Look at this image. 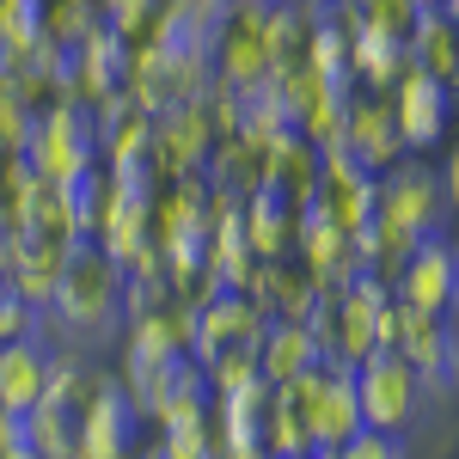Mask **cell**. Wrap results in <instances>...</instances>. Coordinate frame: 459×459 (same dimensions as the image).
<instances>
[{
    "mask_svg": "<svg viewBox=\"0 0 459 459\" xmlns=\"http://www.w3.org/2000/svg\"><path fill=\"white\" fill-rule=\"evenodd\" d=\"M350 374H355V404H361V423L380 429V435H398V429L417 417V404H423V392H429L423 374H417L404 355H392V350L361 355Z\"/></svg>",
    "mask_w": 459,
    "mask_h": 459,
    "instance_id": "1",
    "label": "cell"
},
{
    "mask_svg": "<svg viewBox=\"0 0 459 459\" xmlns=\"http://www.w3.org/2000/svg\"><path fill=\"white\" fill-rule=\"evenodd\" d=\"M300 459H318V454H300Z\"/></svg>",
    "mask_w": 459,
    "mask_h": 459,
    "instance_id": "26",
    "label": "cell"
},
{
    "mask_svg": "<svg viewBox=\"0 0 459 459\" xmlns=\"http://www.w3.org/2000/svg\"><path fill=\"white\" fill-rule=\"evenodd\" d=\"M392 123H398V135H404V153H423L447 135V123H454V80H435V74H404L398 86H392Z\"/></svg>",
    "mask_w": 459,
    "mask_h": 459,
    "instance_id": "6",
    "label": "cell"
},
{
    "mask_svg": "<svg viewBox=\"0 0 459 459\" xmlns=\"http://www.w3.org/2000/svg\"><path fill=\"white\" fill-rule=\"evenodd\" d=\"M454 86H459V80H454Z\"/></svg>",
    "mask_w": 459,
    "mask_h": 459,
    "instance_id": "28",
    "label": "cell"
},
{
    "mask_svg": "<svg viewBox=\"0 0 459 459\" xmlns=\"http://www.w3.org/2000/svg\"><path fill=\"white\" fill-rule=\"evenodd\" d=\"M374 184L380 178L361 172L343 147H325V160H318V184H313V203L307 214L318 221H331V227H343V233H361L368 221H374Z\"/></svg>",
    "mask_w": 459,
    "mask_h": 459,
    "instance_id": "5",
    "label": "cell"
},
{
    "mask_svg": "<svg viewBox=\"0 0 459 459\" xmlns=\"http://www.w3.org/2000/svg\"><path fill=\"white\" fill-rule=\"evenodd\" d=\"M423 6H441V0H423Z\"/></svg>",
    "mask_w": 459,
    "mask_h": 459,
    "instance_id": "25",
    "label": "cell"
},
{
    "mask_svg": "<svg viewBox=\"0 0 459 459\" xmlns=\"http://www.w3.org/2000/svg\"><path fill=\"white\" fill-rule=\"evenodd\" d=\"M441 184H447V203L459 209V147H454V160H447V178H441Z\"/></svg>",
    "mask_w": 459,
    "mask_h": 459,
    "instance_id": "22",
    "label": "cell"
},
{
    "mask_svg": "<svg viewBox=\"0 0 459 459\" xmlns=\"http://www.w3.org/2000/svg\"><path fill=\"white\" fill-rule=\"evenodd\" d=\"M441 13H447V19H459V0H441Z\"/></svg>",
    "mask_w": 459,
    "mask_h": 459,
    "instance_id": "23",
    "label": "cell"
},
{
    "mask_svg": "<svg viewBox=\"0 0 459 459\" xmlns=\"http://www.w3.org/2000/svg\"><path fill=\"white\" fill-rule=\"evenodd\" d=\"M257 368H264V380H270V386H294V380H307V374L325 368V355H318L313 331H307L300 318H282V325H270V331H264Z\"/></svg>",
    "mask_w": 459,
    "mask_h": 459,
    "instance_id": "14",
    "label": "cell"
},
{
    "mask_svg": "<svg viewBox=\"0 0 459 459\" xmlns=\"http://www.w3.org/2000/svg\"><path fill=\"white\" fill-rule=\"evenodd\" d=\"M246 294L257 300V313L270 318V325H282V318H307L313 313L318 282L307 276L300 257H270V264H257V276H251Z\"/></svg>",
    "mask_w": 459,
    "mask_h": 459,
    "instance_id": "13",
    "label": "cell"
},
{
    "mask_svg": "<svg viewBox=\"0 0 459 459\" xmlns=\"http://www.w3.org/2000/svg\"><path fill=\"white\" fill-rule=\"evenodd\" d=\"M361 172H392L398 160H404V135H398V123H392V105L380 92H355L350 110H343V129H337V142Z\"/></svg>",
    "mask_w": 459,
    "mask_h": 459,
    "instance_id": "8",
    "label": "cell"
},
{
    "mask_svg": "<svg viewBox=\"0 0 459 459\" xmlns=\"http://www.w3.org/2000/svg\"><path fill=\"white\" fill-rule=\"evenodd\" d=\"M392 294H398L404 307H417V313H435V318L454 313L459 264H454V251H447V239H423V246L411 251V264L392 276Z\"/></svg>",
    "mask_w": 459,
    "mask_h": 459,
    "instance_id": "10",
    "label": "cell"
},
{
    "mask_svg": "<svg viewBox=\"0 0 459 459\" xmlns=\"http://www.w3.org/2000/svg\"><path fill=\"white\" fill-rule=\"evenodd\" d=\"M0 6H6V0H0Z\"/></svg>",
    "mask_w": 459,
    "mask_h": 459,
    "instance_id": "27",
    "label": "cell"
},
{
    "mask_svg": "<svg viewBox=\"0 0 459 459\" xmlns=\"http://www.w3.org/2000/svg\"><path fill=\"white\" fill-rule=\"evenodd\" d=\"M447 251H454V264H459V227H454V239H447Z\"/></svg>",
    "mask_w": 459,
    "mask_h": 459,
    "instance_id": "24",
    "label": "cell"
},
{
    "mask_svg": "<svg viewBox=\"0 0 459 459\" xmlns=\"http://www.w3.org/2000/svg\"><path fill=\"white\" fill-rule=\"evenodd\" d=\"M331 459H404V447H398V435H380V429H361V435H350L343 447Z\"/></svg>",
    "mask_w": 459,
    "mask_h": 459,
    "instance_id": "20",
    "label": "cell"
},
{
    "mask_svg": "<svg viewBox=\"0 0 459 459\" xmlns=\"http://www.w3.org/2000/svg\"><path fill=\"white\" fill-rule=\"evenodd\" d=\"M105 13H110V31L117 37H147L160 25L166 0H105Z\"/></svg>",
    "mask_w": 459,
    "mask_h": 459,
    "instance_id": "19",
    "label": "cell"
},
{
    "mask_svg": "<svg viewBox=\"0 0 459 459\" xmlns=\"http://www.w3.org/2000/svg\"><path fill=\"white\" fill-rule=\"evenodd\" d=\"M117 294H123V270L105 251H74L62 264V282H56V307L68 325H110L117 313Z\"/></svg>",
    "mask_w": 459,
    "mask_h": 459,
    "instance_id": "7",
    "label": "cell"
},
{
    "mask_svg": "<svg viewBox=\"0 0 459 459\" xmlns=\"http://www.w3.org/2000/svg\"><path fill=\"white\" fill-rule=\"evenodd\" d=\"M441 325H447V380L459 386V300H454V313L441 318Z\"/></svg>",
    "mask_w": 459,
    "mask_h": 459,
    "instance_id": "21",
    "label": "cell"
},
{
    "mask_svg": "<svg viewBox=\"0 0 459 459\" xmlns=\"http://www.w3.org/2000/svg\"><path fill=\"white\" fill-rule=\"evenodd\" d=\"M447 184L417 166V160H398L392 172H380L374 184V214L392 221V227H404V233H417V239H435V227L447 221Z\"/></svg>",
    "mask_w": 459,
    "mask_h": 459,
    "instance_id": "3",
    "label": "cell"
},
{
    "mask_svg": "<svg viewBox=\"0 0 459 459\" xmlns=\"http://www.w3.org/2000/svg\"><path fill=\"white\" fill-rule=\"evenodd\" d=\"M294 398L313 429V454H337L350 435H361V404H355V374L350 368H318L307 380H294Z\"/></svg>",
    "mask_w": 459,
    "mask_h": 459,
    "instance_id": "4",
    "label": "cell"
},
{
    "mask_svg": "<svg viewBox=\"0 0 459 459\" xmlns=\"http://www.w3.org/2000/svg\"><path fill=\"white\" fill-rule=\"evenodd\" d=\"M300 264H307V276H313L318 288H350L355 276H361V246H355V233H343V227H331V221H318V214H307L300 221Z\"/></svg>",
    "mask_w": 459,
    "mask_h": 459,
    "instance_id": "11",
    "label": "cell"
},
{
    "mask_svg": "<svg viewBox=\"0 0 459 459\" xmlns=\"http://www.w3.org/2000/svg\"><path fill=\"white\" fill-rule=\"evenodd\" d=\"M343 13H350V19H361V25H380V31L411 37L417 13H423V0H343Z\"/></svg>",
    "mask_w": 459,
    "mask_h": 459,
    "instance_id": "18",
    "label": "cell"
},
{
    "mask_svg": "<svg viewBox=\"0 0 459 459\" xmlns=\"http://www.w3.org/2000/svg\"><path fill=\"white\" fill-rule=\"evenodd\" d=\"M411 68L435 74V80H459V19H447L441 6H423L411 25Z\"/></svg>",
    "mask_w": 459,
    "mask_h": 459,
    "instance_id": "16",
    "label": "cell"
},
{
    "mask_svg": "<svg viewBox=\"0 0 459 459\" xmlns=\"http://www.w3.org/2000/svg\"><path fill=\"white\" fill-rule=\"evenodd\" d=\"M129 435H135V398L105 386L80 423V459H129Z\"/></svg>",
    "mask_w": 459,
    "mask_h": 459,
    "instance_id": "15",
    "label": "cell"
},
{
    "mask_svg": "<svg viewBox=\"0 0 459 459\" xmlns=\"http://www.w3.org/2000/svg\"><path fill=\"white\" fill-rule=\"evenodd\" d=\"M380 350L404 355V361L423 374V386H454V380H447V325L435 313L404 307L398 294H392L386 318H380Z\"/></svg>",
    "mask_w": 459,
    "mask_h": 459,
    "instance_id": "9",
    "label": "cell"
},
{
    "mask_svg": "<svg viewBox=\"0 0 459 459\" xmlns=\"http://www.w3.org/2000/svg\"><path fill=\"white\" fill-rule=\"evenodd\" d=\"M264 331H270V318L257 313V300L239 294V288H227V294H214L209 307L196 313V337H190V350H196L203 368H221V361H257Z\"/></svg>",
    "mask_w": 459,
    "mask_h": 459,
    "instance_id": "2",
    "label": "cell"
},
{
    "mask_svg": "<svg viewBox=\"0 0 459 459\" xmlns=\"http://www.w3.org/2000/svg\"><path fill=\"white\" fill-rule=\"evenodd\" d=\"M49 386V361L31 343H6L0 350V411H37V398Z\"/></svg>",
    "mask_w": 459,
    "mask_h": 459,
    "instance_id": "17",
    "label": "cell"
},
{
    "mask_svg": "<svg viewBox=\"0 0 459 459\" xmlns=\"http://www.w3.org/2000/svg\"><path fill=\"white\" fill-rule=\"evenodd\" d=\"M350 74H355L361 92H386V86H398V80L411 74V37L350 19Z\"/></svg>",
    "mask_w": 459,
    "mask_h": 459,
    "instance_id": "12",
    "label": "cell"
}]
</instances>
